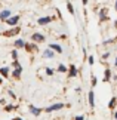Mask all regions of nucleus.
<instances>
[{
  "instance_id": "1",
  "label": "nucleus",
  "mask_w": 117,
  "mask_h": 120,
  "mask_svg": "<svg viewBox=\"0 0 117 120\" xmlns=\"http://www.w3.org/2000/svg\"><path fill=\"white\" fill-rule=\"evenodd\" d=\"M19 31H21V28H19V27H15L13 30L4 31V33H3V36H4V37H12V36H16V34H19Z\"/></svg>"
},
{
  "instance_id": "2",
  "label": "nucleus",
  "mask_w": 117,
  "mask_h": 120,
  "mask_svg": "<svg viewBox=\"0 0 117 120\" xmlns=\"http://www.w3.org/2000/svg\"><path fill=\"white\" fill-rule=\"evenodd\" d=\"M13 65H15V71H13V77L15 79H19V76H21V71H22V68L19 65V62L15 59V62H13Z\"/></svg>"
},
{
  "instance_id": "3",
  "label": "nucleus",
  "mask_w": 117,
  "mask_h": 120,
  "mask_svg": "<svg viewBox=\"0 0 117 120\" xmlns=\"http://www.w3.org/2000/svg\"><path fill=\"white\" fill-rule=\"evenodd\" d=\"M62 107H64V104H62V102H59V104H53V105H50V107H48V108L45 110V111H46V113H52V111H57V110H61Z\"/></svg>"
},
{
  "instance_id": "4",
  "label": "nucleus",
  "mask_w": 117,
  "mask_h": 120,
  "mask_svg": "<svg viewBox=\"0 0 117 120\" xmlns=\"http://www.w3.org/2000/svg\"><path fill=\"white\" fill-rule=\"evenodd\" d=\"M18 21H19V16H12V18H8V19H6V22H8V25H16L18 24Z\"/></svg>"
},
{
  "instance_id": "5",
  "label": "nucleus",
  "mask_w": 117,
  "mask_h": 120,
  "mask_svg": "<svg viewBox=\"0 0 117 120\" xmlns=\"http://www.w3.org/2000/svg\"><path fill=\"white\" fill-rule=\"evenodd\" d=\"M31 39H33V41H37V43H42V41H45V37H43V36H42L40 33L33 34V36H31Z\"/></svg>"
},
{
  "instance_id": "6",
  "label": "nucleus",
  "mask_w": 117,
  "mask_h": 120,
  "mask_svg": "<svg viewBox=\"0 0 117 120\" xmlns=\"http://www.w3.org/2000/svg\"><path fill=\"white\" fill-rule=\"evenodd\" d=\"M50 21H52V18H50V16H45V18L37 19V24H39V25H46V24H49Z\"/></svg>"
},
{
  "instance_id": "7",
  "label": "nucleus",
  "mask_w": 117,
  "mask_h": 120,
  "mask_svg": "<svg viewBox=\"0 0 117 120\" xmlns=\"http://www.w3.org/2000/svg\"><path fill=\"white\" fill-rule=\"evenodd\" d=\"M11 11H8V9H6V11H3V12H0V19H2V21H6L8 19V18L9 16H11Z\"/></svg>"
},
{
  "instance_id": "8",
  "label": "nucleus",
  "mask_w": 117,
  "mask_h": 120,
  "mask_svg": "<svg viewBox=\"0 0 117 120\" xmlns=\"http://www.w3.org/2000/svg\"><path fill=\"white\" fill-rule=\"evenodd\" d=\"M53 52H55L53 49H50V48H48V49H46L45 52H43V56H45V58H53V55H55Z\"/></svg>"
},
{
  "instance_id": "9",
  "label": "nucleus",
  "mask_w": 117,
  "mask_h": 120,
  "mask_svg": "<svg viewBox=\"0 0 117 120\" xmlns=\"http://www.w3.org/2000/svg\"><path fill=\"white\" fill-rule=\"evenodd\" d=\"M49 48H50V49H53V50H55V52H58V53H62V48H61V46H59V45H55V43H50V45H49Z\"/></svg>"
},
{
  "instance_id": "10",
  "label": "nucleus",
  "mask_w": 117,
  "mask_h": 120,
  "mask_svg": "<svg viewBox=\"0 0 117 120\" xmlns=\"http://www.w3.org/2000/svg\"><path fill=\"white\" fill-rule=\"evenodd\" d=\"M89 104H91V107H95V94H93V90L89 92Z\"/></svg>"
},
{
  "instance_id": "11",
  "label": "nucleus",
  "mask_w": 117,
  "mask_h": 120,
  "mask_svg": "<svg viewBox=\"0 0 117 120\" xmlns=\"http://www.w3.org/2000/svg\"><path fill=\"white\" fill-rule=\"evenodd\" d=\"M105 12H107L105 9H102V11L99 12V22H104V21L108 19V16H107V13H105Z\"/></svg>"
},
{
  "instance_id": "12",
  "label": "nucleus",
  "mask_w": 117,
  "mask_h": 120,
  "mask_svg": "<svg viewBox=\"0 0 117 120\" xmlns=\"http://www.w3.org/2000/svg\"><path fill=\"white\" fill-rule=\"evenodd\" d=\"M37 46L33 45V43H25V50H28V52H31V50H36Z\"/></svg>"
},
{
  "instance_id": "13",
  "label": "nucleus",
  "mask_w": 117,
  "mask_h": 120,
  "mask_svg": "<svg viewBox=\"0 0 117 120\" xmlns=\"http://www.w3.org/2000/svg\"><path fill=\"white\" fill-rule=\"evenodd\" d=\"M68 76H70V77H76V76H77V70H76V67H74V65L70 67V73H68Z\"/></svg>"
},
{
  "instance_id": "14",
  "label": "nucleus",
  "mask_w": 117,
  "mask_h": 120,
  "mask_svg": "<svg viewBox=\"0 0 117 120\" xmlns=\"http://www.w3.org/2000/svg\"><path fill=\"white\" fill-rule=\"evenodd\" d=\"M30 111L34 114V116H39V114L42 113V110L40 108H36V107H33V105H30Z\"/></svg>"
},
{
  "instance_id": "15",
  "label": "nucleus",
  "mask_w": 117,
  "mask_h": 120,
  "mask_svg": "<svg viewBox=\"0 0 117 120\" xmlns=\"http://www.w3.org/2000/svg\"><path fill=\"white\" fill-rule=\"evenodd\" d=\"M15 48H25V41L21 40V39H18L15 41Z\"/></svg>"
},
{
  "instance_id": "16",
  "label": "nucleus",
  "mask_w": 117,
  "mask_h": 120,
  "mask_svg": "<svg viewBox=\"0 0 117 120\" xmlns=\"http://www.w3.org/2000/svg\"><path fill=\"white\" fill-rule=\"evenodd\" d=\"M0 74H2L3 77H8V76H9V68H8V67L0 68Z\"/></svg>"
},
{
  "instance_id": "17",
  "label": "nucleus",
  "mask_w": 117,
  "mask_h": 120,
  "mask_svg": "<svg viewBox=\"0 0 117 120\" xmlns=\"http://www.w3.org/2000/svg\"><path fill=\"white\" fill-rule=\"evenodd\" d=\"M110 79H111V71H110V70H105V76H104V80H105V82H108Z\"/></svg>"
},
{
  "instance_id": "18",
  "label": "nucleus",
  "mask_w": 117,
  "mask_h": 120,
  "mask_svg": "<svg viewBox=\"0 0 117 120\" xmlns=\"http://www.w3.org/2000/svg\"><path fill=\"white\" fill-rule=\"evenodd\" d=\"M116 102H117V98H111L110 104H108V108H111V110H113V108H114V105H116Z\"/></svg>"
},
{
  "instance_id": "19",
  "label": "nucleus",
  "mask_w": 117,
  "mask_h": 120,
  "mask_svg": "<svg viewBox=\"0 0 117 120\" xmlns=\"http://www.w3.org/2000/svg\"><path fill=\"white\" fill-rule=\"evenodd\" d=\"M67 9H68V12H70V13H71V15H73V13H74V8H73V4H71V3H70V2L67 3Z\"/></svg>"
},
{
  "instance_id": "20",
  "label": "nucleus",
  "mask_w": 117,
  "mask_h": 120,
  "mask_svg": "<svg viewBox=\"0 0 117 120\" xmlns=\"http://www.w3.org/2000/svg\"><path fill=\"white\" fill-rule=\"evenodd\" d=\"M58 71H59V73H65V71H67V67H65V65H62V64H59V67H58Z\"/></svg>"
},
{
  "instance_id": "21",
  "label": "nucleus",
  "mask_w": 117,
  "mask_h": 120,
  "mask_svg": "<svg viewBox=\"0 0 117 120\" xmlns=\"http://www.w3.org/2000/svg\"><path fill=\"white\" fill-rule=\"evenodd\" d=\"M53 73H55V71L52 70V68H46V74H48V76H52Z\"/></svg>"
},
{
  "instance_id": "22",
  "label": "nucleus",
  "mask_w": 117,
  "mask_h": 120,
  "mask_svg": "<svg viewBox=\"0 0 117 120\" xmlns=\"http://www.w3.org/2000/svg\"><path fill=\"white\" fill-rule=\"evenodd\" d=\"M13 108H15V107H13V105H6V111H12Z\"/></svg>"
},
{
  "instance_id": "23",
  "label": "nucleus",
  "mask_w": 117,
  "mask_h": 120,
  "mask_svg": "<svg viewBox=\"0 0 117 120\" xmlns=\"http://www.w3.org/2000/svg\"><path fill=\"white\" fill-rule=\"evenodd\" d=\"M12 58H13V59L18 58V52H16V50H13V52H12Z\"/></svg>"
},
{
  "instance_id": "24",
  "label": "nucleus",
  "mask_w": 117,
  "mask_h": 120,
  "mask_svg": "<svg viewBox=\"0 0 117 120\" xmlns=\"http://www.w3.org/2000/svg\"><path fill=\"white\" fill-rule=\"evenodd\" d=\"M87 61H89V64H91V65H93V62H95V61H93V56H89Z\"/></svg>"
},
{
  "instance_id": "25",
  "label": "nucleus",
  "mask_w": 117,
  "mask_h": 120,
  "mask_svg": "<svg viewBox=\"0 0 117 120\" xmlns=\"http://www.w3.org/2000/svg\"><path fill=\"white\" fill-rule=\"evenodd\" d=\"M92 86H96V79L95 77H92Z\"/></svg>"
},
{
  "instance_id": "26",
  "label": "nucleus",
  "mask_w": 117,
  "mask_h": 120,
  "mask_svg": "<svg viewBox=\"0 0 117 120\" xmlns=\"http://www.w3.org/2000/svg\"><path fill=\"white\" fill-rule=\"evenodd\" d=\"M76 120H85V117H83V116H77Z\"/></svg>"
},
{
  "instance_id": "27",
  "label": "nucleus",
  "mask_w": 117,
  "mask_h": 120,
  "mask_svg": "<svg viewBox=\"0 0 117 120\" xmlns=\"http://www.w3.org/2000/svg\"><path fill=\"white\" fill-rule=\"evenodd\" d=\"M87 2H89V0H82V3H83V4H87Z\"/></svg>"
},
{
  "instance_id": "28",
  "label": "nucleus",
  "mask_w": 117,
  "mask_h": 120,
  "mask_svg": "<svg viewBox=\"0 0 117 120\" xmlns=\"http://www.w3.org/2000/svg\"><path fill=\"white\" fill-rule=\"evenodd\" d=\"M12 120H22V119H19V117H15V119H12Z\"/></svg>"
},
{
  "instance_id": "29",
  "label": "nucleus",
  "mask_w": 117,
  "mask_h": 120,
  "mask_svg": "<svg viewBox=\"0 0 117 120\" xmlns=\"http://www.w3.org/2000/svg\"><path fill=\"white\" fill-rule=\"evenodd\" d=\"M114 119H116V120H117V111H116V113H114Z\"/></svg>"
},
{
  "instance_id": "30",
  "label": "nucleus",
  "mask_w": 117,
  "mask_h": 120,
  "mask_svg": "<svg viewBox=\"0 0 117 120\" xmlns=\"http://www.w3.org/2000/svg\"><path fill=\"white\" fill-rule=\"evenodd\" d=\"M114 8H116V11H117V0H116V4H114Z\"/></svg>"
},
{
  "instance_id": "31",
  "label": "nucleus",
  "mask_w": 117,
  "mask_h": 120,
  "mask_svg": "<svg viewBox=\"0 0 117 120\" xmlns=\"http://www.w3.org/2000/svg\"><path fill=\"white\" fill-rule=\"evenodd\" d=\"M114 64H116V67H117V58H116V62H114Z\"/></svg>"
},
{
  "instance_id": "32",
  "label": "nucleus",
  "mask_w": 117,
  "mask_h": 120,
  "mask_svg": "<svg viewBox=\"0 0 117 120\" xmlns=\"http://www.w3.org/2000/svg\"><path fill=\"white\" fill-rule=\"evenodd\" d=\"M0 83H3V80H2V77H0Z\"/></svg>"
}]
</instances>
